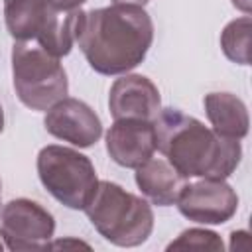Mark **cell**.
Wrapping results in <instances>:
<instances>
[{
  "label": "cell",
  "instance_id": "ac0fdd59",
  "mask_svg": "<svg viewBox=\"0 0 252 252\" xmlns=\"http://www.w3.org/2000/svg\"><path fill=\"white\" fill-rule=\"evenodd\" d=\"M49 248H91L89 244H85V242H81V240H71V238H67V240H57V242H49Z\"/></svg>",
  "mask_w": 252,
  "mask_h": 252
},
{
  "label": "cell",
  "instance_id": "52a82bcc",
  "mask_svg": "<svg viewBox=\"0 0 252 252\" xmlns=\"http://www.w3.org/2000/svg\"><path fill=\"white\" fill-rule=\"evenodd\" d=\"M179 213L199 224H222L236 215L238 195L224 179L199 177L185 183L177 197Z\"/></svg>",
  "mask_w": 252,
  "mask_h": 252
},
{
  "label": "cell",
  "instance_id": "44dd1931",
  "mask_svg": "<svg viewBox=\"0 0 252 252\" xmlns=\"http://www.w3.org/2000/svg\"><path fill=\"white\" fill-rule=\"evenodd\" d=\"M4 130V110H2V104H0V134Z\"/></svg>",
  "mask_w": 252,
  "mask_h": 252
},
{
  "label": "cell",
  "instance_id": "7a4b0ae2",
  "mask_svg": "<svg viewBox=\"0 0 252 252\" xmlns=\"http://www.w3.org/2000/svg\"><path fill=\"white\" fill-rule=\"evenodd\" d=\"M154 130L156 150L185 179H226L242 159L240 140L224 138L177 108H161Z\"/></svg>",
  "mask_w": 252,
  "mask_h": 252
},
{
  "label": "cell",
  "instance_id": "277c9868",
  "mask_svg": "<svg viewBox=\"0 0 252 252\" xmlns=\"http://www.w3.org/2000/svg\"><path fill=\"white\" fill-rule=\"evenodd\" d=\"M12 83L20 102L32 110H47L69 93V81L57 57L32 41L12 47Z\"/></svg>",
  "mask_w": 252,
  "mask_h": 252
},
{
  "label": "cell",
  "instance_id": "9c48e42d",
  "mask_svg": "<svg viewBox=\"0 0 252 252\" xmlns=\"http://www.w3.org/2000/svg\"><path fill=\"white\" fill-rule=\"evenodd\" d=\"M106 152L122 167L136 169L156 154L154 120L120 118L106 132Z\"/></svg>",
  "mask_w": 252,
  "mask_h": 252
},
{
  "label": "cell",
  "instance_id": "ba28073f",
  "mask_svg": "<svg viewBox=\"0 0 252 252\" xmlns=\"http://www.w3.org/2000/svg\"><path fill=\"white\" fill-rule=\"evenodd\" d=\"M45 130L73 146L89 148L102 136V122L98 114L83 100L65 96L45 110Z\"/></svg>",
  "mask_w": 252,
  "mask_h": 252
},
{
  "label": "cell",
  "instance_id": "e0dca14e",
  "mask_svg": "<svg viewBox=\"0 0 252 252\" xmlns=\"http://www.w3.org/2000/svg\"><path fill=\"white\" fill-rule=\"evenodd\" d=\"M87 0H49V4L55 8V10H61V12H73V10H79Z\"/></svg>",
  "mask_w": 252,
  "mask_h": 252
},
{
  "label": "cell",
  "instance_id": "30bf717a",
  "mask_svg": "<svg viewBox=\"0 0 252 252\" xmlns=\"http://www.w3.org/2000/svg\"><path fill=\"white\" fill-rule=\"evenodd\" d=\"M108 110L114 120L120 118L154 120L161 110V96L158 87L148 77L124 73L110 87Z\"/></svg>",
  "mask_w": 252,
  "mask_h": 252
},
{
  "label": "cell",
  "instance_id": "5bb4252c",
  "mask_svg": "<svg viewBox=\"0 0 252 252\" xmlns=\"http://www.w3.org/2000/svg\"><path fill=\"white\" fill-rule=\"evenodd\" d=\"M47 12L49 0H4L6 30L16 41H32Z\"/></svg>",
  "mask_w": 252,
  "mask_h": 252
},
{
  "label": "cell",
  "instance_id": "9a60e30c",
  "mask_svg": "<svg viewBox=\"0 0 252 252\" xmlns=\"http://www.w3.org/2000/svg\"><path fill=\"white\" fill-rule=\"evenodd\" d=\"M250 32H252V20L250 16L236 18L228 22L220 33V47L222 53L238 65L250 63Z\"/></svg>",
  "mask_w": 252,
  "mask_h": 252
},
{
  "label": "cell",
  "instance_id": "603a6c76",
  "mask_svg": "<svg viewBox=\"0 0 252 252\" xmlns=\"http://www.w3.org/2000/svg\"><path fill=\"white\" fill-rule=\"evenodd\" d=\"M2 250H4V244H2V240H0V252H2Z\"/></svg>",
  "mask_w": 252,
  "mask_h": 252
},
{
  "label": "cell",
  "instance_id": "6da1fadb",
  "mask_svg": "<svg viewBox=\"0 0 252 252\" xmlns=\"http://www.w3.org/2000/svg\"><path fill=\"white\" fill-rule=\"evenodd\" d=\"M154 41V22L144 6L110 4L81 12L75 43L91 69L124 75L138 67Z\"/></svg>",
  "mask_w": 252,
  "mask_h": 252
},
{
  "label": "cell",
  "instance_id": "8992f818",
  "mask_svg": "<svg viewBox=\"0 0 252 252\" xmlns=\"http://www.w3.org/2000/svg\"><path fill=\"white\" fill-rule=\"evenodd\" d=\"M53 232L55 219L37 201L20 197L2 207L0 236L10 250H47Z\"/></svg>",
  "mask_w": 252,
  "mask_h": 252
},
{
  "label": "cell",
  "instance_id": "8fae6325",
  "mask_svg": "<svg viewBox=\"0 0 252 252\" xmlns=\"http://www.w3.org/2000/svg\"><path fill=\"white\" fill-rule=\"evenodd\" d=\"M134 179L142 195L158 207L173 205L187 183V179L167 159L161 158H150L138 165Z\"/></svg>",
  "mask_w": 252,
  "mask_h": 252
},
{
  "label": "cell",
  "instance_id": "5b68a950",
  "mask_svg": "<svg viewBox=\"0 0 252 252\" xmlns=\"http://www.w3.org/2000/svg\"><path fill=\"white\" fill-rule=\"evenodd\" d=\"M35 165L41 185L61 205L75 211H83L89 205L98 177L93 161L85 154L51 144L39 150Z\"/></svg>",
  "mask_w": 252,
  "mask_h": 252
},
{
  "label": "cell",
  "instance_id": "7402d4cb",
  "mask_svg": "<svg viewBox=\"0 0 252 252\" xmlns=\"http://www.w3.org/2000/svg\"><path fill=\"white\" fill-rule=\"evenodd\" d=\"M0 213H2V181H0Z\"/></svg>",
  "mask_w": 252,
  "mask_h": 252
},
{
  "label": "cell",
  "instance_id": "4fadbf2b",
  "mask_svg": "<svg viewBox=\"0 0 252 252\" xmlns=\"http://www.w3.org/2000/svg\"><path fill=\"white\" fill-rule=\"evenodd\" d=\"M79 16H81V10L61 12L49 4V12L43 18L39 32L35 35L37 45L43 47L49 55H53L57 59L69 55L75 45Z\"/></svg>",
  "mask_w": 252,
  "mask_h": 252
},
{
  "label": "cell",
  "instance_id": "7c38bea8",
  "mask_svg": "<svg viewBox=\"0 0 252 252\" xmlns=\"http://www.w3.org/2000/svg\"><path fill=\"white\" fill-rule=\"evenodd\" d=\"M211 128L232 140H242L248 134L250 116L246 104L232 93H209L203 98Z\"/></svg>",
  "mask_w": 252,
  "mask_h": 252
},
{
  "label": "cell",
  "instance_id": "2e32d148",
  "mask_svg": "<svg viewBox=\"0 0 252 252\" xmlns=\"http://www.w3.org/2000/svg\"><path fill=\"white\" fill-rule=\"evenodd\" d=\"M224 244L220 236L207 228H187L175 240L167 244V250H199V252H222Z\"/></svg>",
  "mask_w": 252,
  "mask_h": 252
},
{
  "label": "cell",
  "instance_id": "ffe728a7",
  "mask_svg": "<svg viewBox=\"0 0 252 252\" xmlns=\"http://www.w3.org/2000/svg\"><path fill=\"white\" fill-rule=\"evenodd\" d=\"M150 0H112V4H134V6H144Z\"/></svg>",
  "mask_w": 252,
  "mask_h": 252
},
{
  "label": "cell",
  "instance_id": "3957f363",
  "mask_svg": "<svg viewBox=\"0 0 252 252\" xmlns=\"http://www.w3.org/2000/svg\"><path fill=\"white\" fill-rule=\"evenodd\" d=\"M83 211L98 234L116 246H140L154 230V211L148 199L126 191L114 181H98Z\"/></svg>",
  "mask_w": 252,
  "mask_h": 252
},
{
  "label": "cell",
  "instance_id": "d6986e66",
  "mask_svg": "<svg viewBox=\"0 0 252 252\" xmlns=\"http://www.w3.org/2000/svg\"><path fill=\"white\" fill-rule=\"evenodd\" d=\"M232 6L238 8V10H242L244 16L250 14V0H232Z\"/></svg>",
  "mask_w": 252,
  "mask_h": 252
}]
</instances>
